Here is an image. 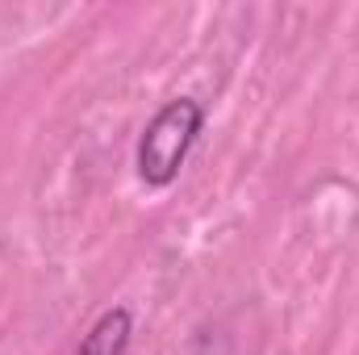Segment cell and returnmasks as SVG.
<instances>
[{
    "label": "cell",
    "instance_id": "2",
    "mask_svg": "<svg viewBox=\"0 0 359 355\" xmlns=\"http://www.w3.org/2000/svg\"><path fill=\"white\" fill-rule=\"evenodd\" d=\"M130 335H134L130 309H126V305H113V309H104V314L92 322V330L84 335V343H80L76 355H126Z\"/></svg>",
    "mask_w": 359,
    "mask_h": 355
},
{
    "label": "cell",
    "instance_id": "1",
    "mask_svg": "<svg viewBox=\"0 0 359 355\" xmlns=\"http://www.w3.org/2000/svg\"><path fill=\"white\" fill-rule=\"evenodd\" d=\"M205 126V109L201 100L192 96H176L168 100L142 130L138 138V176L147 180L151 188H168L172 180L180 176L196 134Z\"/></svg>",
    "mask_w": 359,
    "mask_h": 355
}]
</instances>
